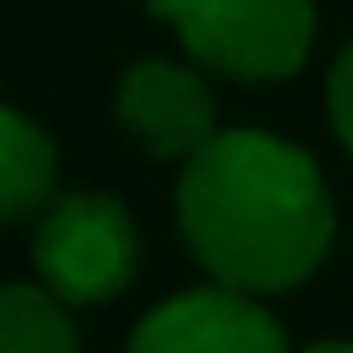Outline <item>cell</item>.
<instances>
[{
  "label": "cell",
  "instance_id": "6da1fadb",
  "mask_svg": "<svg viewBox=\"0 0 353 353\" xmlns=\"http://www.w3.org/2000/svg\"><path fill=\"white\" fill-rule=\"evenodd\" d=\"M176 236L212 283L289 294L336 241V194L318 159L271 130H218L176 171Z\"/></svg>",
  "mask_w": 353,
  "mask_h": 353
},
{
  "label": "cell",
  "instance_id": "3957f363",
  "mask_svg": "<svg viewBox=\"0 0 353 353\" xmlns=\"http://www.w3.org/2000/svg\"><path fill=\"white\" fill-rule=\"evenodd\" d=\"M30 271L65 306H106L141 271V224L112 189H71L30 224Z\"/></svg>",
  "mask_w": 353,
  "mask_h": 353
},
{
  "label": "cell",
  "instance_id": "9c48e42d",
  "mask_svg": "<svg viewBox=\"0 0 353 353\" xmlns=\"http://www.w3.org/2000/svg\"><path fill=\"white\" fill-rule=\"evenodd\" d=\"M301 353H353V341H312V347H301Z\"/></svg>",
  "mask_w": 353,
  "mask_h": 353
},
{
  "label": "cell",
  "instance_id": "5b68a950",
  "mask_svg": "<svg viewBox=\"0 0 353 353\" xmlns=\"http://www.w3.org/2000/svg\"><path fill=\"white\" fill-rule=\"evenodd\" d=\"M124 353H294L277 312L248 289L206 277L201 289H176L136 318Z\"/></svg>",
  "mask_w": 353,
  "mask_h": 353
},
{
  "label": "cell",
  "instance_id": "7a4b0ae2",
  "mask_svg": "<svg viewBox=\"0 0 353 353\" xmlns=\"http://www.w3.org/2000/svg\"><path fill=\"white\" fill-rule=\"evenodd\" d=\"M148 12L201 71L248 88L301 77L318 48L312 0H148Z\"/></svg>",
  "mask_w": 353,
  "mask_h": 353
},
{
  "label": "cell",
  "instance_id": "52a82bcc",
  "mask_svg": "<svg viewBox=\"0 0 353 353\" xmlns=\"http://www.w3.org/2000/svg\"><path fill=\"white\" fill-rule=\"evenodd\" d=\"M0 353H83L77 306H65L36 277L6 283L0 289Z\"/></svg>",
  "mask_w": 353,
  "mask_h": 353
},
{
  "label": "cell",
  "instance_id": "8992f818",
  "mask_svg": "<svg viewBox=\"0 0 353 353\" xmlns=\"http://www.w3.org/2000/svg\"><path fill=\"white\" fill-rule=\"evenodd\" d=\"M59 201V141L24 112H0V212L12 230H30Z\"/></svg>",
  "mask_w": 353,
  "mask_h": 353
},
{
  "label": "cell",
  "instance_id": "ba28073f",
  "mask_svg": "<svg viewBox=\"0 0 353 353\" xmlns=\"http://www.w3.org/2000/svg\"><path fill=\"white\" fill-rule=\"evenodd\" d=\"M324 112H330L336 141L347 148V159H353V36L341 41V53L330 59V77H324Z\"/></svg>",
  "mask_w": 353,
  "mask_h": 353
},
{
  "label": "cell",
  "instance_id": "277c9868",
  "mask_svg": "<svg viewBox=\"0 0 353 353\" xmlns=\"http://www.w3.org/2000/svg\"><path fill=\"white\" fill-rule=\"evenodd\" d=\"M112 118L130 148H141L159 165H189L218 136V94L194 59H165L141 53L124 65L112 88Z\"/></svg>",
  "mask_w": 353,
  "mask_h": 353
}]
</instances>
